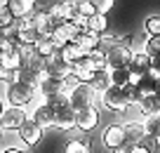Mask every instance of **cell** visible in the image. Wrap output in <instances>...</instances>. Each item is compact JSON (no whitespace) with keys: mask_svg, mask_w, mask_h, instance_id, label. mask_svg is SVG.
I'll return each mask as SVG.
<instances>
[{"mask_svg":"<svg viewBox=\"0 0 160 153\" xmlns=\"http://www.w3.org/2000/svg\"><path fill=\"white\" fill-rule=\"evenodd\" d=\"M139 146L146 148V151H151V153H158L160 151V139H153V137H148V134H144V139L139 141Z\"/></svg>","mask_w":160,"mask_h":153,"instance_id":"cell-33","label":"cell"},{"mask_svg":"<svg viewBox=\"0 0 160 153\" xmlns=\"http://www.w3.org/2000/svg\"><path fill=\"white\" fill-rule=\"evenodd\" d=\"M73 64H68V61L61 57V52H54V54L50 57V59H45V73L50 75V78H59V80H66L73 75Z\"/></svg>","mask_w":160,"mask_h":153,"instance_id":"cell-4","label":"cell"},{"mask_svg":"<svg viewBox=\"0 0 160 153\" xmlns=\"http://www.w3.org/2000/svg\"><path fill=\"white\" fill-rule=\"evenodd\" d=\"M78 66H87L90 71H94V73H97V71H106V69H108V61H106V54H104V52H101V49H97V52H90V54L80 61Z\"/></svg>","mask_w":160,"mask_h":153,"instance_id":"cell-14","label":"cell"},{"mask_svg":"<svg viewBox=\"0 0 160 153\" xmlns=\"http://www.w3.org/2000/svg\"><path fill=\"white\" fill-rule=\"evenodd\" d=\"M130 71H132V83H137L144 73L151 71V54H146V49H134L132 61H130Z\"/></svg>","mask_w":160,"mask_h":153,"instance_id":"cell-8","label":"cell"},{"mask_svg":"<svg viewBox=\"0 0 160 153\" xmlns=\"http://www.w3.org/2000/svg\"><path fill=\"white\" fill-rule=\"evenodd\" d=\"M42 75H45V71H31V69L17 71V80H19V83H24V85H33V87H38V85H40Z\"/></svg>","mask_w":160,"mask_h":153,"instance_id":"cell-23","label":"cell"},{"mask_svg":"<svg viewBox=\"0 0 160 153\" xmlns=\"http://www.w3.org/2000/svg\"><path fill=\"white\" fill-rule=\"evenodd\" d=\"M137 151V144H125V146H120L115 153H134Z\"/></svg>","mask_w":160,"mask_h":153,"instance_id":"cell-39","label":"cell"},{"mask_svg":"<svg viewBox=\"0 0 160 153\" xmlns=\"http://www.w3.org/2000/svg\"><path fill=\"white\" fill-rule=\"evenodd\" d=\"M158 153H160V151H158Z\"/></svg>","mask_w":160,"mask_h":153,"instance_id":"cell-45","label":"cell"},{"mask_svg":"<svg viewBox=\"0 0 160 153\" xmlns=\"http://www.w3.org/2000/svg\"><path fill=\"white\" fill-rule=\"evenodd\" d=\"M94 7H97V14H106L113 7V0H94Z\"/></svg>","mask_w":160,"mask_h":153,"instance_id":"cell-36","label":"cell"},{"mask_svg":"<svg viewBox=\"0 0 160 153\" xmlns=\"http://www.w3.org/2000/svg\"><path fill=\"white\" fill-rule=\"evenodd\" d=\"M78 45L85 49L87 54H90V52H97V49H101V35L92 33V31H82V35L78 38Z\"/></svg>","mask_w":160,"mask_h":153,"instance_id":"cell-18","label":"cell"},{"mask_svg":"<svg viewBox=\"0 0 160 153\" xmlns=\"http://www.w3.org/2000/svg\"><path fill=\"white\" fill-rule=\"evenodd\" d=\"M2 132H5V130H2V125H0V137H2Z\"/></svg>","mask_w":160,"mask_h":153,"instance_id":"cell-44","label":"cell"},{"mask_svg":"<svg viewBox=\"0 0 160 153\" xmlns=\"http://www.w3.org/2000/svg\"><path fill=\"white\" fill-rule=\"evenodd\" d=\"M144 123H125V141L127 144H137L144 139Z\"/></svg>","mask_w":160,"mask_h":153,"instance_id":"cell-22","label":"cell"},{"mask_svg":"<svg viewBox=\"0 0 160 153\" xmlns=\"http://www.w3.org/2000/svg\"><path fill=\"white\" fill-rule=\"evenodd\" d=\"M35 52H38L42 59H50L54 52H59V47L54 45V40H52V35H40V40L35 43Z\"/></svg>","mask_w":160,"mask_h":153,"instance_id":"cell-21","label":"cell"},{"mask_svg":"<svg viewBox=\"0 0 160 153\" xmlns=\"http://www.w3.org/2000/svg\"><path fill=\"white\" fill-rule=\"evenodd\" d=\"M35 3H31V0H10V12L14 19H28L31 14L35 12Z\"/></svg>","mask_w":160,"mask_h":153,"instance_id":"cell-13","label":"cell"},{"mask_svg":"<svg viewBox=\"0 0 160 153\" xmlns=\"http://www.w3.org/2000/svg\"><path fill=\"white\" fill-rule=\"evenodd\" d=\"M54 127H59V130H73V127H78V113H75L73 109H64V111H57V118H54Z\"/></svg>","mask_w":160,"mask_h":153,"instance_id":"cell-12","label":"cell"},{"mask_svg":"<svg viewBox=\"0 0 160 153\" xmlns=\"http://www.w3.org/2000/svg\"><path fill=\"white\" fill-rule=\"evenodd\" d=\"M59 52H61V57H64V59L68 61V64H73V66H78L80 61H82V59L87 57V52H85L82 47H80L78 43H68V45H64V47H61Z\"/></svg>","mask_w":160,"mask_h":153,"instance_id":"cell-15","label":"cell"},{"mask_svg":"<svg viewBox=\"0 0 160 153\" xmlns=\"http://www.w3.org/2000/svg\"><path fill=\"white\" fill-rule=\"evenodd\" d=\"M12 21H14V17H12L10 10H2V12H0V28H2V31L12 28Z\"/></svg>","mask_w":160,"mask_h":153,"instance_id":"cell-35","label":"cell"},{"mask_svg":"<svg viewBox=\"0 0 160 153\" xmlns=\"http://www.w3.org/2000/svg\"><path fill=\"white\" fill-rule=\"evenodd\" d=\"M146 33L148 35H160V17H148V19H146Z\"/></svg>","mask_w":160,"mask_h":153,"instance_id":"cell-34","label":"cell"},{"mask_svg":"<svg viewBox=\"0 0 160 153\" xmlns=\"http://www.w3.org/2000/svg\"><path fill=\"white\" fill-rule=\"evenodd\" d=\"M31 118H33L35 123L40 125V127L45 130V127H54V118H57V113L45 104V106H38V109L33 111V115H31Z\"/></svg>","mask_w":160,"mask_h":153,"instance_id":"cell-16","label":"cell"},{"mask_svg":"<svg viewBox=\"0 0 160 153\" xmlns=\"http://www.w3.org/2000/svg\"><path fill=\"white\" fill-rule=\"evenodd\" d=\"M92 87L97 89V94H104L106 89L113 87V80H111V69H106V71H97L94 78H92Z\"/></svg>","mask_w":160,"mask_h":153,"instance_id":"cell-20","label":"cell"},{"mask_svg":"<svg viewBox=\"0 0 160 153\" xmlns=\"http://www.w3.org/2000/svg\"><path fill=\"white\" fill-rule=\"evenodd\" d=\"M0 69L14 71V73L24 69V54H21V47L7 45L5 49H0Z\"/></svg>","mask_w":160,"mask_h":153,"instance_id":"cell-6","label":"cell"},{"mask_svg":"<svg viewBox=\"0 0 160 153\" xmlns=\"http://www.w3.org/2000/svg\"><path fill=\"white\" fill-rule=\"evenodd\" d=\"M45 104L50 106V109L54 111V113H57V111H64V109H68V106H71V92L54 94V97H50V99H47Z\"/></svg>","mask_w":160,"mask_h":153,"instance_id":"cell-25","label":"cell"},{"mask_svg":"<svg viewBox=\"0 0 160 153\" xmlns=\"http://www.w3.org/2000/svg\"><path fill=\"white\" fill-rule=\"evenodd\" d=\"M134 153H151V151H146V148H141V146H137V151Z\"/></svg>","mask_w":160,"mask_h":153,"instance_id":"cell-42","label":"cell"},{"mask_svg":"<svg viewBox=\"0 0 160 153\" xmlns=\"http://www.w3.org/2000/svg\"><path fill=\"white\" fill-rule=\"evenodd\" d=\"M0 80H2V83H7V85H12V83H17V73H14V71L0 69Z\"/></svg>","mask_w":160,"mask_h":153,"instance_id":"cell-37","label":"cell"},{"mask_svg":"<svg viewBox=\"0 0 160 153\" xmlns=\"http://www.w3.org/2000/svg\"><path fill=\"white\" fill-rule=\"evenodd\" d=\"M155 94H160V78H158V92H155Z\"/></svg>","mask_w":160,"mask_h":153,"instance_id":"cell-43","label":"cell"},{"mask_svg":"<svg viewBox=\"0 0 160 153\" xmlns=\"http://www.w3.org/2000/svg\"><path fill=\"white\" fill-rule=\"evenodd\" d=\"M66 153H92V148H90L87 141L71 139V141H66Z\"/></svg>","mask_w":160,"mask_h":153,"instance_id":"cell-29","label":"cell"},{"mask_svg":"<svg viewBox=\"0 0 160 153\" xmlns=\"http://www.w3.org/2000/svg\"><path fill=\"white\" fill-rule=\"evenodd\" d=\"M97 101H99V94L92 87V83H78L75 87H71V109L75 113L97 106Z\"/></svg>","mask_w":160,"mask_h":153,"instance_id":"cell-1","label":"cell"},{"mask_svg":"<svg viewBox=\"0 0 160 153\" xmlns=\"http://www.w3.org/2000/svg\"><path fill=\"white\" fill-rule=\"evenodd\" d=\"M73 75L78 78V83H92L94 71H90L87 66H75V69H73Z\"/></svg>","mask_w":160,"mask_h":153,"instance_id":"cell-30","label":"cell"},{"mask_svg":"<svg viewBox=\"0 0 160 153\" xmlns=\"http://www.w3.org/2000/svg\"><path fill=\"white\" fill-rule=\"evenodd\" d=\"M158 78H160V75H155L153 71H148V73H144L134 85H137L144 94H155V92H158Z\"/></svg>","mask_w":160,"mask_h":153,"instance_id":"cell-19","label":"cell"},{"mask_svg":"<svg viewBox=\"0 0 160 153\" xmlns=\"http://www.w3.org/2000/svg\"><path fill=\"white\" fill-rule=\"evenodd\" d=\"M106 28H108L106 14H94V17H90L87 31H92V33H97V35H106Z\"/></svg>","mask_w":160,"mask_h":153,"instance_id":"cell-26","label":"cell"},{"mask_svg":"<svg viewBox=\"0 0 160 153\" xmlns=\"http://www.w3.org/2000/svg\"><path fill=\"white\" fill-rule=\"evenodd\" d=\"M122 115H125V123H144V113H141L139 104H130Z\"/></svg>","mask_w":160,"mask_h":153,"instance_id":"cell-28","label":"cell"},{"mask_svg":"<svg viewBox=\"0 0 160 153\" xmlns=\"http://www.w3.org/2000/svg\"><path fill=\"white\" fill-rule=\"evenodd\" d=\"M19 139L24 144H28V146H33V144H38L40 139H42V127H40L33 118H28V120H26V125L19 130Z\"/></svg>","mask_w":160,"mask_h":153,"instance_id":"cell-10","label":"cell"},{"mask_svg":"<svg viewBox=\"0 0 160 153\" xmlns=\"http://www.w3.org/2000/svg\"><path fill=\"white\" fill-rule=\"evenodd\" d=\"M97 125H99V111H97V106L85 109V111H78V130L92 132Z\"/></svg>","mask_w":160,"mask_h":153,"instance_id":"cell-11","label":"cell"},{"mask_svg":"<svg viewBox=\"0 0 160 153\" xmlns=\"http://www.w3.org/2000/svg\"><path fill=\"white\" fill-rule=\"evenodd\" d=\"M5 109H7V106L2 104V99H0V118H2V113H5Z\"/></svg>","mask_w":160,"mask_h":153,"instance_id":"cell-41","label":"cell"},{"mask_svg":"<svg viewBox=\"0 0 160 153\" xmlns=\"http://www.w3.org/2000/svg\"><path fill=\"white\" fill-rule=\"evenodd\" d=\"M35 94H38V87H33V85H24V83H19V80L5 87V99L10 101V106L33 104Z\"/></svg>","mask_w":160,"mask_h":153,"instance_id":"cell-2","label":"cell"},{"mask_svg":"<svg viewBox=\"0 0 160 153\" xmlns=\"http://www.w3.org/2000/svg\"><path fill=\"white\" fill-rule=\"evenodd\" d=\"M151 71H153L155 75H160V54L151 57Z\"/></svg>","mask_w":160,"mask_h":153,"instance_id":"cell-38","label":"cell"},{"mask_svg":"<svg viewBox=\"0 0 160 153\" xmlns=\"http://www.w3.org/2000/svg\"><path fill=\"white\" fill-rule=\"evenodd\" d=\"M38 92L42 94L45 99L54 97V94H64V92H71L68 85H66V80H59V78H50V75H42V80H40L38 85Z\"/></svg>","mask_w":160,"mask_h":153,"instance_id":"cell-9","label":"cell"},{"mask_svg":"<svg viewBox=\"0 0 160 153\" xmlns=\"http://www.w3.org/2000/svg\"><path fill=\"white\" fill-rule=\"evenodd\" d=\"M26 120H28V113H26L24 106H7L2 118H0V125H2V130H17L19 132L26 125Z\"/></svg>","mask_w":160,"mask_h":153,"instance_id":"cell-5","label":"cell"},{"mask_svg":"<svg viewBox=\"0 0 160 153\" xmlns=\"http://www.w3.org/2000/svg\"><path fill=\"white\" fill-rule=\"evenodd\" d=\"M2 153H26V151H24V148H12V146H10V148H5Z\"/></svg>","mask_w":160,"mask_h":153,"instance_id":"cell-40","label":"cell"},{"mask_svg":"<svg viewBox=\"0 0 160 153\" xmlns=\"http://www.w3.org/2000/svg\"><path fill=\"white\" fill-rule=\"evenodd\" d=\"M144 132L153 139H160V115H151L144 118Z\"/></svg>","mask_w":160,"mask_h":153,"instance_id":"cell-27","label":"cell"},{"mask_svg":"<svg viewBox=\"0 0 160 153\" xmlns=\"http://www.w3.org/2000/svg\"><path fill=\"white\" fill-rule=\"evenodd\" d=\"M139 109H141V113H144V118L160 115V94H146L139 101Z\"/></svg>","mask_w":160,"mask_h":153,"instance_id":"cell-17","label":"cell"},{"mask_svg":"<svg viewBox=\"0 0 160 153\" xmlns=\"http://www.w3.org/2000/svg\"><path fill=\"white\" fill-rule=\"evenodd\" d=\"M146 54L151 57L160 54V35H148L146 38Z\"/></svg>","mask_w":160,"mask_h":153,"instance_id":"cell-32","label":"cell"},{"mask_svg":"<svg viewBox=\"0 0 160 153\" xmlns=\"http://www.w3.org/2000/svg\"><path fill=\"white\" fill-rule=\"evenodd\" d=\"M111 80H113V87H127L132 83V71L130 69H113L111 71Z\"/></svg>","mask_w":160,"mask_h":153,"instance_id":"cell-24","label":"cell"},{"mask_svg":"<svg viewBox=\"0 0 160 153\" xmlns=\"http://www.w3.org/2000/svg\"><path fill=\"white\" fill-rule=\"evenodd\" d=\"M101 141L104 146H108L111 151H118L120 146H125V125H108L101 132Z\"/></svg>","mask_w":160,"mask_h":153,"instance_id":"cell-7","label":"cell"},{"mask_svg":"<svg viewBox=\"0 0 160 153\" xmlns=\"http://www.w3.org/2000/svg\"><path fill=\"white\" fill-rule=\"evenodd\" d=\"M75 10H78L80 14H85V17H94L97 14L94 3H90V0H78V3H75Z\"/></svg>","mask_w":160,"mask_h":153,"instance_id":"cell-31","label":"cell"},{"mask_svg":"<svg viewBox=\"0 0 160 153\" xmlns=\"http://www.w3.org/2000/svg\"><path fill=\"white\" fill-rule=\"evenodd\" d=\"M99 109H108L113 113H125V109L130 106V99H127L125 89L122 87H111L104 94H99V101H97Z\"/></svg>","mask_w":160,"mask_h":153,"instance_id":"cell-3","label":"cell"}]
</instances>
